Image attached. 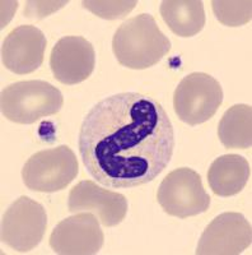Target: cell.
Masks as SVG:
<instances>
[{
  "instance_id": "7a4b0ae2",
  "label": "cell",
  "mask_w": 252,
  "mask_h": 255,
  "mask_svg": "<svg viewBox=\"0 0 252 255\" xmlns=\"http://www.w3.org/2000/svg\"><path fill=\"white\" fill-rule=\"evenodd\" d=\"M171 41L149 13H142L121 24L112 38L117 61L129 69L142 70L156 65L171 50Z\"/></svg>"
},
{
  "instance_id": "6da1fadb",
  "label": "cell",
  "mask_w": 252,
  "mask_h": 255,
  "mask_svg": "<svg viewBox=\"0 0 252 255\" xmlns=\"http://www.w3.org/2000/svg\"><path fill=\"white\" fill-rule=\"evenodd\" d=\"M174 130L154 97L108 96L85 115L78 135L81 158L97 183L128 189L153 181L173 156Z\"/></svg>"
},
{
  "instance_id": "30bf717a",
  "label": "cell",
  "mask_w": 252,
  "mask_h": 255,
  "mask_svg": "<svg viewBox=\"0 0 252 255\" xmlns=\"http://www.w3.org/2000/svg\"><path fill=\"white\" fill-rule=\"evenodd\" d=\"M96 67V52L92 44L81 36H65L52 47L50 68L63 84L73 86L90 77Z\"/></svg>"
},
{
  "instance_id": "277c9868",
  "label": "cell",
  "mask_w": 252,
  "mask_h": 255,
  "mask_svg": "<svg viewBox=\"0 0 252 255\" xmlns=\"http://www.w3.org/2000/svg\"><path fill=\"white\" fill-rule=\"evenodd\" d=\"M78 172L74 152L68 145H59L29 157L22 168V179L29 190L55 193L67 188Z\"/></svg>"
},
{
  "instance_id": "3957f363",
  "label": "cell",
  "mask_w": 252,
  "mask_h": 255,
  "mask_svg": "<svg viewBox=\"0 0 252 255\" xmlns=\"http://www.w3.org/2000/svg\"><path fill=\"white\" fill-rule=\"evenodd\" d=\"M64 105L60 91L45 81L13 83L1 92V114L17 124H33L58 114Z\"/></svg>"
},
{
  "instance_id": "e0dca14e",
  "label": "cell",
  "mask_w": 252,
  "mask_h": 255,
  "mask_svg": "<svg viewBox=\"0 0 252 255\" xmlns=\"http://www.w3.org/2000/svg\"><path fill=\"white\" fill-rule=\"evenodd\" d=\"M136 4L138 1L135 0H131V1H126V0H122V1H116V0H113V1H99V0L82 1L83 8L88 9L93 14L103 18V19H121L135 8Z\"/></svg>"
},
{
  "instance_id": "9a60e30c",
  "label": "cell",
  "mask_w": 252,
  "mask_h": 255,
  "mask_svg": "<svg viewBox=\"0 0 252 255\" xmlns=\"http://www.w3.org/2000/svg\"><path fill=\"white\" fill-rule=\"evenodd\" d=\"M218 135L227 148L246 149L252 145V108L238 104L224 113L218 125Z\"/></svg>"
},
{
  "instance_id": "8992f818",
  "label": "cell",
  "mask_w": 252,
  "mask_h": 255,
  "mask_svg": "<svg viewBox=\"0 0 252 255\" xmlns=\"http://www.w3.org/2000/svg\"><path fill=\"white\" fill-rule=\"evenodd\" d=\"M157 199L167 215L178 218L201 215L210 207L200 175L188 167L169 172L161 183Z\"/></svg>"
},
{
  "instance_id": "8fae6325",
  "label": "cell",
  "mask_w": 252,
  "mask_h": 255,
  "mask_svg": "<svg viewBox=\"0 0 252 255\" xmlns=\"http://www.w3.org/2000/svg\"><path fill=\"white\" fill-rule=\"evenodd\" d=\"M68 209L70 213L92 212L103 226L113 227L126 217L128 200L120 193L106 190L90 180H83L70 190Z\"/></svg>"
},
{
  "instance_id": "5bb4252c",
  "label": "cell",
  "mask_w": 252,
  "mask_h": 255,
  "mask_svg": "<svg viewBox=\"0 0 252 255\" xmlns=\"http://www.w3.org/2000/svg\"><path fill=\"white\" fill-rule=\"evenodd\" d=\"M160 12L168 28L180 37H192L205 26V10L200 0H165Z\"/></svg>"
},
{
  "instance_id": "ba28073f",
  "label": "cell",
  "mask_w": 252,
  "mask_h": 255,
  "mask_svg": "<svg viewBox=\"0 0 252 255\" xmlns=\"http://www.w3.org/2000/svg\"><path fill=\"white\" fill-rule=\"evenodd\" d=\"M251 223L237 212H226L215 217L204 230L197 255H238L251 247Z\"/></svg>"
},
{
  "instance_id": "2e32d148",
  "label": "cell",
  "mask_w": 252,
  "mask_h": 255,
  "mask_svg": "<svg viewBox=\"0 0 252 255\" xmlns=\"http://www.w3.org/2000/svg\"><path fill=\"white\" fill-rule=\"evenodd\" d=\"M212 6L215 18L224 26H244L252 18V3L250 0H213Z\"/></svg>"
},
{
  "instance_id": "4fadbf2b",
  "label": "cell",
  "mask_w": 252,
  "mask_h": 255,
  "mask_svg": "<svg viewBox=\"0 0 252 255\" xmlns=\"http://www.w3.org/2000/svg\"><path fill=\"white\" fill-rule=\"evenodd\" d=\"M251 166L245 157L224 154L215 159L208 171V183L215 195L232 197L249 183Z\"/></svg>"
},
{
  "instance_id": "9c48e42d",
  "label": "cell",
  "mask_w": 252,
  "mask_h": 255,
  "mask_svg": "<svg viewBox=\"0 0 252 255\" xmlns=\"http://www.w3.org/2000/svg\"><path fill=\"white\" fill-rule=\"evenodd\" d=\"M99 221L89 212L74 213L59 222L50 236V247L61 255L97 254L103 245Z\"/></svg>"
},
{
  "instance_id": "5b68a950",
  "label": "cell",
  "mask_w": 252,
  "mask_h": 255,
  "mask_svg": "<svg viewBox=\"0 0 252 255\" xmlns=\"http://www.w3.org/2000/svg\"><path fill=\"white\" fill-rule=\"evenodd\" d=\"M222 102V86L206 73H191L186 76L178 83L173 95L177 118L191 127L212 119Z\"/></svg>"
},
{
  "instance_id": "52a82bcc",
  "label": "cell",
  "mask_w": 252,
  "mask_h": 255,
  "mask_svg": "<svg viewBox=\"0 0 252 255\" xmlns=\"http://www.w3.org/2000/svg\"><path fill=\"white\" fill-rule=\"evenodd\" d=\"M47 227L46 209L28 197L14 200L1 220V241L10 249L27 253L44 239Z\"/></svg>"
},
{
  "instance_id": "7c38bea8",
  "label": "cell",
  "mask_w": 252,
  "mask_h": 255,
  "mask_svg": "<svg viewBox=\"0 0 252 255\" xmlns=\"http://www.w3.org/2000/svg\"><path fill=\"white\" fill-rule=\"evenodd\" d=\"M47 40L44 32L31 24L13 29L1 46V61L10 72L23 76L35 72L44 63Z\"/></svg>"
}]
</instances>
